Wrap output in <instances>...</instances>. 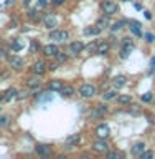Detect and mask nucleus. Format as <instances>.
I'll list each match as a JSON object with an SVG mask.
<instances>
[{"label":"nucleus","mask_w":155,"mask_h":159,"mask_svg":"<svg viewBox=\"0 0 155 159\" xmlns=\"http://www.w3.org/2000/svg\"><path fill=\"white\" fill-rule=\"evenodd\" d=\"M101 8H102V12L106 13L107 17H112V15H114V13H117V10H119L117 3L111 2V0H106V2H102Z\"/></svg>","instance_id":"obj_1"},{"label":"nucleus","mask_w":155,"mask_h":159,"mask_svg":"<svg viewBox=\"0 0 155 159\" xmlns=\"http://www.w3.org/2000/svg\"><path fill=\"white\" fill-rule=\"evenodd\" d=\"M68 32H64V30H53L51 33H50V40H53V42L56 43H61V42H66L68 40Z\"/></svg>","instance_id":"obj_2"},{"label":"nucleus","mask_w":155,"mask_h":159,"mask_svg":"<svg viewBox=\"0 0 155 159\" xmlns=\"http://www.w3.org/2000/svg\"><path fill=\"white\" fill-rule=\"evenodd\" d=\"M79 94H81L83 98H93L94 94H96V86H94V84H89V83L83 84V86L79 88Z\"/></svg>","instance_id":"obj_3"},{"label":"nucleus","mask_w":155,"mask_h":159,"mask_svg":"<svg viewBox=\"0 0 155 159\" xmlns=\"http://www.w3.org/2000/svg\"><path fill=\"white\" fill-rule=\"evenodd\" d=\"M93 149L96 152H107L109 151V144L104 141V138H99L97 141L93 143Z\"/></svg>","instance_id":"obj_4"},{"label":"nucleus","mask_w":155,"mask_h":159,"mask_svg":"<svg viewBox=\"0 0 155 159\" xmlns=\"http://www.w3.org/2000/svg\"><path fill=\"white\" fill-rule=\"evenodd\" d=\"M8 63H10V66H12L13 70H17V71H20V70L23 68V60L20 57H17V55L8 57Z\"/></svg>","instance_id":"obj_5"},{"label":"nucleus","mask_w":155,"mask_h":159,"mask_svg":"<svg viewBox=\"0 0 155 159\" xmlns=\"http://www.w3.org/2000/svg\"><path fill=\"white\" fill-rule=\"evenodd\" d=\"M58 52H59V50H58V47L54 43H50V45H46V47L43 48V55H45V57H48V58H54L58 55Z\"/></svg>","instance_id":"obj_6"},{"label":"nucleus","mask_w":155,"mask_h":159,"mask_svg":"<svg viewBox=\"0 0 155 159\" xmlns=\"http://www.w3.org/2000/svg\"><path fill=\"white\" fill-rule=\"evenodd\" d=\"M43 23H45V27H46V28H54L58 25V18L54 17L53 13H46L43 17Z\"/></svg>","instance_id":"obj_7"},{"label":"nucleus","mask_w":155,"mask_h":159,"mask_svg":"<svg viewBox=\"0 0 155 159\" xmlns=\"http://www.w3.org/2000/svg\"><path fill=\"white\" fill-rule=\"evenodd\" d=\"M96 134H97V138H104V139H106L109 134H111V129H109L107 124H99V126L96 128Z\"/></svg>","instance_id":"obj_8"},{"label":"nucleus","mask_w":155,"mask_h":159,"mask_svg":"<svg viewBox=\"0 0 155 159\" xmlns=\"http://www.w3.org/2000/svg\"><path fill=\"white\" fill-rule=\"evenodd\" d=\"M46 70H48V66H46V63H45V61H37V63L33 65V73L35 75H40V76H41Z\"/></svg>","instance_id":"obj_9"},{"label":"nucleus","mask_w":155,"mask_h":159,"mask_svg":"<svg viewBox=\"0 0 155 159\" xmlns=\"http://www.w3.org/2000/svg\"><path fill=\"white\" fill-rule=\"evenodd\" d=\"M112 84H114V88H122V86H126L127 84V78L126 76H122V75H119V76H116L112 80Z\"/></svg>","instance_id":"obj_10"},{"label":"nucleus","mask_w":155,"mask_h":159,"mask_svg":"<svg viewBox=\"0 0 155 159\" xmlns=\"http://www.w3.org/2000/svg\"><path fill=\"white\" fill-rule=\"evenodd\" d=\"M81 141V136L79 134H71V136H68L66 138V144L69 148H74V146H78V143Z\"/></svg>","instance_id":"obj_11"},{"label":"nucleus","mask_w":155,"mask_h":159,"mask_svg":"<svg viewBox=\"0 0 155 159\" xmlns=\"http://www.w3.org/2000/svg\"><path fill=\"white\" fill-rule=\"evenodd\" d=\"M63 86H64V84L59 81V80H53V81H50V84H48V88L51 89V91H54V93H59Z\"/></svg>","instance_id":"obj_12"},{"label":"nucleus","mask_w":155,"mask_h":159,"mask_svg":"<svg viewBox=\"0 0 155 159\" xmlns=\"http://www.w3.org/2000/svg\"><path fill=\"white\" fill-rule=\"evenodd\" d=\"M69 50H71L73 55H78V53H81L84 50V45L81 42H73L71 45H69Z\"/></svg>","instance_id":"obj_13"},{"label":"nucleus","mask_w":155,"mask_h":159,"mask_svg":"<svg viewBox=\"0 0 155 159\" xmlns=\"http://www.w3.org/2000/svg\"><path fill=\"white\" fill-rule=\"evenodd\" d=\"M40 75H33V76H30L28 80H27V86L28 88H37L38 84H40Z\"/></svg>","instance_id":"obj_14"},{"label":"nucleus","mask_w":155,"mask_h":159,"mask_svg":"<svg viewBox=\"0 0 155 159\" xmlns=\"http://www.w3.org/2000/svg\"><path fill=\"white\" fill-rule=\"evenodd\" d=\"M106 113H107V109L104 106H97L96 109H93V111H91V116L93 118H102Z\"/></svg>","instance_id":"obj_15"},{"label":"nucleus","mask_w":155,"mask_h":159,"mask_svg":"<svg viewBox=\"0 0 155 159\" xmlns=\"http://www.w3.org/2000/svg\"><path fill=\"white\" fill-rule=\"evenodd\" d=\"M109 48H111V45L106 43V42H102V43H97V55H106L109 53Z\"/></svg>","instance_id":"obj_16"},{"label":"nucleus","mask_w":155,"mask_h":159,"mask_svg":"<svg viewBox=\"0 0 155 159\" xmlns=\"http://www.w3.org/2000/svg\"><path fill=\"white\" fill-rule=\"evenodd\" d=\"M59 94H61L63 98H69V96H73V94H74V88L69 86V84H68V86H63L61 91H59Z\"/></svg>","instance_id":"obj_17"},{"label":"nucleus","mask_w":155,"mask_h":159,"mask_svg":"<svg viewBox=\"0 0 155 159\" xmlns=\"http://www.w3.org/2000/svg\"><path fill=\"white\" fill-rule=\"evenodd\" d=\"M37 152L40 156H48V154L51 152V149H50V146H46V144H40V146H37Z\"/></svg>","instance_id":"obj_18"},{"label":"nucleus","mask_w":155,"mask_h":159,"mask_svg":"<svg viewBox=\"0 0 155 159\" xmlns=\"http://www.w3.org/2000/svg\"><path fill=\"white\" fill-rule=\"evenodd\" d=\"M144 151H145V144H144V143H137L136 146L132 148V152L136 154V156H140Z\"/></svg>","instance_id":"obj_19"},{"label":"nucleus","mask_w":155,"mask_h":159,"mask_svg":"<svg viewBox=\"0 0 155 159\" xmlns=\"http://www.w3.org/2000/svg\"><path fill=\"white\" fill-rule=\"evenodd\" d=\"M96 27L97 28H107L109 27V17H107V15H106V17H101V18H99L97 20V23H96Z\"/></svg>","instance_id":"obj_20"},{"label":"nucleus","mask_w":155,"mask_h":159,"mask_svg":"<svg viewBox=\"0 0 155 159\" xmlns=\"http://www.w3.org/2000/svg\"><path fill=\"white\" fill-rule=\"evenodd\" d=\"M28 17L33 20V22H40V20L43 18V15L38 12V10H30V13H28Z\"/></svg>","instance_id":"obj_21"},{"label":"nucleus","mask_w":155,"mask_h":159,"mask_svg":"<svg viewBox=\"0 0 155 159\" xmlns=\"http://www.w3.org/2000/svg\"><path fill=\"white\" fill-rule=\"evenodd\" d=\"M17 89L15 88H8L7 91H5V99H7V101H10V99H13V98H17Z\"/></svg>","instance_id":"obj_22"},{"label":"nucleus","mask_w":155,"mask_h":159,"mask_svg":"<svg viewBox=\"0 0 155 159\" xmlns=\"http://www.w3.org/2000/svg\"><path fill=\"white\" fill-rule=\"evenodd\" d=\"M99 32H101V28H97V27H86L83 30L84 35H99Z\"/></svg>","instance_id":"obj_23"},{"label":"nucleus","mask_w":155,"mask_h":159,"mask_svg":"<svg viewBox=\"0 0 155 159\" xmlns=\"http://www.w3.org/2000/svg\"><path fill=\"white\" fill-rule=\"evenodd\" d=\"M10 45H12V50H15V52H18V50H22V48H23V43L20 42L18 38H13Z\"/></svg>","instance_id":"obj_24"},{"label":"nucleus","mask_w":155,"mask_h":159,"mask_svg":"<svg viewBox=\"0 0 155 159\" xmlns=\"http://www.w3.org/2000/svg\"><path fill=\"white\" fill-rule=\"evenodd\" d=\"M129 28H131V32L134 35H137V37H142V30L139 25H134V23H129Z\"/></svg>","instance_id":"obj_25"},{"label":"nucleus","mask_w":155,"mask_h":159,"mask_svg":"<svg viewBox=\"0 0 155 159\" xmlns=\"http://www.w3.org/2000/svg\"><path fill=\"white\" fill-rule=\"evenodd\" d=\"M117 101L121 103V104H129L132 101V98L129 96V94H121V96H117Z\"/></svg>","instance_id":"obj_26"},{"label":"nucleus","mask_w":155,"mask_h":159,"mask_svg":"<svg viewBox=\"0 0 155 159\" xmlns=\"http://www.w3.org/2000/svg\"><path fill=\"white\" fill-rule=\"evenodd\" d=\"M86 50H88L89 53H96V52H97V43H94V42L89 43L88 47H86Z\"/></svg>","instance_id":"obj_27"},{"label":"nucleus","mask_w":155,"mask_h":159,"mask_svg":"<svg viewBox=\"0 0 155 159\" xmlns=\"http://www.w3.org/2000/svg\"><path fill=\"white\" fill-rule=\"evenodd\" d=\"M114 98H117V93H116V91H107V93H104V99H114Z\"/></svg>","instance_id":"obj_28"},{"label":"nucleus","mask_w":155,"mask_h":159,"mask_svg":"<svg viewBox=\"0 0 155 159\" xmlns=\"http://www.w3.org/2000/svg\"><path fill=\"white\" fill-rule=\"evenodd\" d=\"M8 123H10V118L8 116H0V128L7 126Z\"/></svg>","instance_id":"obj_29"},{"label":"nucleus","mask_w":155,"mask_h":159,"mask_svg":"<svg viewBox=\"0 0 155 159\" xmlns=\"http://www.w3.org/2000/svg\"><path fill=\"white\" fill-rule=\"evenodd\" d=\"M124 25H126V22H117V23H114L112 25V32H119V30H121Z\"/></svg>","instance_id":"obj_30"},{"label":"nucleus","mask_w":155,"mask_h":159,"mask_svg":"<svg viewBox=\"0 0 155 159\" xmlns=\"http://www.w3.org/2000/svg\"><path fill=\"white\" fill-rule=\"evenodd\" d=\"M107 157H109V159H119V157H121V152L111 151V152H107Z\"/></svg>","instance_id":"obj_31"},{"label":"nucleus","mask_w":155,"mask_h":159,"mask_svg":"<svg viewBox=\"0 0 155 159\" xmlns=\"http://www.w3.org/2000/svg\"><path fill=\"white\" fill-rule=\"evenodd\" d=\"M38 48H40V43H38V42H35V40H33V42H32V45H30V52H32V53H35Z\"/></svg>","instance_id":"obj_32"},{"label":"nucleus","mask_w":155,"mask_h":159,"mask_svg":"<svg viewBox=\"0 0 155 159\" xmlns=\"http://www.w3.org/2000/svg\"><path fill=\"white\" fill-rule=\"evenodd\" d=\"M150 157H153V152H150V151H144L140 154V159H150Z\"/></svg>","instance_id":"obj_33"},{"label":"nucleus","mask_w":155,"mask_h":159,"mask_svg":"<svg viewBox=\"0 0 155 159\" xmlns=\"http://www.w3.org/2000/svg\"><path fill=\"white\" fill-rule=\"evenodd\" d=\"M56 58H58V61H59V63H64V61L68 60L66 55H63V53H59V52H58V55H56Z\"/></svg>","instance_id":"obj_34"},{"label":"nucleus","mask_w":155,"mask_h":159,"mask_svg":"<svg viewBox=\"0 0 155 159\" xmlns=\"http://www.w3.org/2000/svg\"><path fill=\"white\" fill-rule=\"evenodd\" d=\"M142 101H145V103L152 101V93H145V94H142Z\"/></svg>","instance_id":"obj_35"},{"label":"nucleus","mask_w":155,"mask_h":159,"mask_svg":"<svg viewBox=\"0 0 155 159\" xmlns=\"http://www.w3.org/2000/svg\"><path fill=\"white\" fill-rule=\"evenodd\" d=\"M17 98H18V99L27 98V91H20V93H17Z\"/></svg>","instance_id":"obj_36"},{"label":"nucleus","mask_w":155,"mask_h":159,"mask_svg":"<svg viewBox=\"0 0 155 159\" xmlns=\"http://www.w3.org/2000/svg\"><path fill=\"white\" fill-rule=\"evenodd\" d=\"M145 38H147V42H153V40H155V37H153L152 33H147V35H145Z\"/></svg>","instance_id":"obj_37"},{"label":"nucleus","mask_w":155,"mask_h":159,"mask_svg":"<svg viewBox=\"0 0 155 159\" xmlns=\"http://www.w3.org/2000/svg\"><path fill=\"white\" fill-rule=\"evenodd\" d=\"M48 3V0H38V7H45Z\"/></svg>","instance_id":"obj_38"},{"label":"nucleus","mask_w":155,"mask_h":159,"mask_svg":"<svg viewBox=\"0 0 155 159\" xmlns=\"http://www.w3.org/2000/svg\"><path fill=\"white\" fill-rule=\"evenodd\" d=\"M7 55H5V50L3 48H0V58H5Z\"/></svg>","instance_id":"obj_39"},{"label":"nucleus","mask_w":155,"mask_h":159,"mask_svg":"<svg viewBox=\"0 0 155 159\" xmlns=\"http://www.w3.org/2000/svg\"><path fill=\"white\" fill-rule=\"evenodd\" d=\"M144 13H145V18H147V20H150V18H152V15H150V12H144Z\"/></svg>","instance_id":"obj_40"},{"label":"nucleus","mask_w":155,"mask_h":159,"mask_svg":"<svg viewBox=\"0 0 155 159\" xmlns=\"http://www.w3.org/2000/svg\"><path fill=\"white\" fill-rule=\"evenodd\" d=\"M25 5H27V7H30V5H32V0H25Z\"/></svg>","instance_id":"obj_41"},{"label":"nucleus","mask_w":155,"mask_h":159,"mask_svg":"<svg viewBox=\"0 0 155 159\" xmlns=\"http://www.w3.org/2000/svg\"><path fill=\"white\" fill-rule=\"evenodd\" d=\"M64 2V0H54V3H56V5H61Z\"/></svg>","instance_id":"obj_42"},{"label":"nucleus","mask_w":155,"mask_h":159,"mask_svg":"<svg viewBox=\"0 0 155 159\" xmlns=\"http://www.w3.org/2000/svg\"><path fill=\"white\" fill-rule=\"evenodd\" d=\"M15 2V0H5V3H7V5H12Z\"/></svg>","instance_id":"obj_43"},{"label":"nucleus","mask_w":155,"mask_h":159,"mask_svg":"<svg viewBox=\"0 0 155 159\" xmlns=\"http://www.w3.org/2000/svg\"><path fill=\"white\" fill-rule=\"evenodd\" d=\"M150 65H152V68H155V58H152V61H150Z\"/></svg>","instance_id":"obj_44"},{"label":"nucleus","mask_w":155,"mask_h":159,"mask_svg":"<svg viewBox=\"0 0 155 159\" xmlns=\"http://www.w3.org/2000/svg\"><path fill=\"white\" fill-rule=\"evenodd\" d=\"M2 99H5V94H0V101H2Z\"/></svg>","instance_id":"obj_45"},{"label":"nucleus","mask_w":155,"mask_h":159,"mask_svg":"<svg viewBox=\"0 0 155 159\" xmlns=\"http://www.w3.org/2000/svg\"><path fill=\"white\" fill-rule=\"evenodd\" d=\"M122 2H131V0H122Z\"/></svg>","instance_id":"obj_46"}]
</instances>
